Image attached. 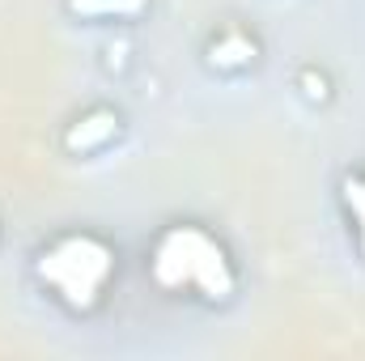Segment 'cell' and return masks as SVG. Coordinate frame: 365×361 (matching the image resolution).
I'll return each instance as SVG.
<instances>
[{"label":"cell","mask_w":365,"mask_h":361,"mask_svg":"<svg viewBox=\"0 0 365 361\" xmlns=\"http://www.w3.org/2000/svg\"><path fill=\"white\" fill-rule=\"evenodd\" d=\"M115 132H119V115L115 111H90L86 119H77L68 128L64 145H68V153H93L106 141H115Z\"/></svg>","instance_id":"3"},{"label":"cell","mask_w":365,"mask_h":361,"mask_svg":"<svg viewBox=\"0 0 365 361\" xmlns=\"http://www.w3.org/2000/svg\"><path fill=\"white\" fill-rule=\"evenodd\" d=\"M145 9L149 0H68V13L86 21H136Z\"/></svg>","instance_id":"4"},{"label":"cell","mask_w":365,"mask_h":361,"mask_svg":"<svg viewBox=\"0 0 365 361\" xmlns=\"http://www.w3.org/2000/svg\"><path fill=\"white\" fill-rule=\"evenodd\" d=\"M344 204H349V217L357 225V243H361V251H365V171L361 175H349V183H344Z\"/></svg>","instance_id":"6"},{"label":"cell","mask_w":365,"mask_h":361,"mask_svg":"<svg viewBox=\"0 0 365 361\" xmlns=\"http://www.w3.org/2000/svg\"><path fill=\"white\" fill-rule=\"evenodd\" d=\"M208 60L221 68V73H234V68H247L255 60V43L247 34H221L212 47H208Z\"/></svg>","instance_id":"5"},{"label":"cell","mask_w":365,"mask_h":361,"mask_svg":"<svg viewBox=\"0 0 365 361\" xmlns=\"http://www.w3.org/2000/svg\"><path fill=\"white\" fill-rule=\"evenodd\" d=\"M110 247L93 234H68L56 238L43 255H38V276L56 289L60 302H68L73 310H86L102 298L106 280H110Z\"/></svg>","instance_id":"2"},{"label":"cell","mask_w":365,"mask_h":361,"mask_svg":"<svg viewBox=\"0 0 365 361\" xmlns=\"http://www.w3.org/2000/svg\"><path fill=\"white\" fill-rule=\"evenodd\" d=\"M153 276L166 289H200L204 298H225L234 289V268L225 251L195 225H175L158 238Z\"/></svg>","instance_id":"1"}]
</instances>
